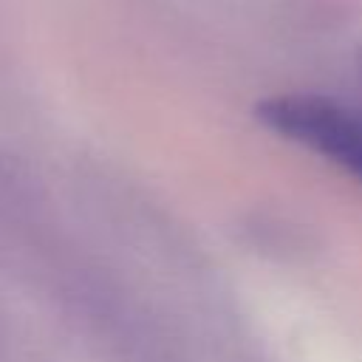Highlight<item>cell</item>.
Listing matches in <instances>:
<instances>
[{"label": "cell", "mask_w": 362, "mask_h": 362, "mask_svg": "<svg viewBox=\"0 0 362 362\" xmlns=\"http://www.w3.org/2000/svg\"><path fill=\"white\" fill-rule=\"evenodd\" d=\"M257 119L277 136L303 144L362 181V113L314 93L272 96L257 105Z\"/></svg>", "instance_id": "obj_1"}]
</instances>
